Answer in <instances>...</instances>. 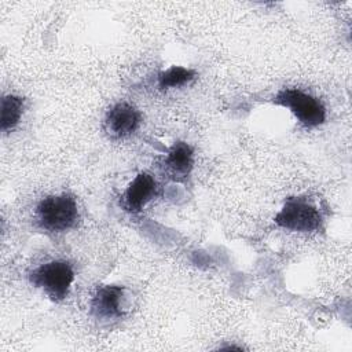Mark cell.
Here are the masks:
<instances>
[{
    "label": "cell",
    "mask_w": 352,
    "mask_h": 352,
    "mask_svg": "<svg viewBox=\"0 0 352 352\" xmlns=\"http://www.w3.org/2000/svg\"><path fill=\"white\" fill-rule=\"evenodd\" d=\"M37 224L50 232H63L76 226L78 208L76 198L70 194L48 195L36 208Z\"/></svg>",
    "instance_id": "obj_1"
},
{
    "label": "cell",
    "mask_w": 352,
    "mask_h": 352,
    "mask_svg": "<svg viewBox=\"0 0 352 352\" xmlns=\"http://www.w3.org/2000/svg\"><path fill=\"white\" fill-rule=\"evenodd\" d=\"M29 279L51 300L62 301L69 294L74 280V271L69 261L52 260L34 268L29 274Z\"/></svg>",
    "instance_id": "obj_2"
},
{
    "label": "cell",
    "mask_w": 352,
    "mask_h": 352,
    "mask_svg": "<svg viewBox=\"0 0 352 352\" xmlns=\"http://www.w3.org/2000/svg\"><path fill=\"white\" fill-rule=\"evenodd\" d=\"M274 102L289 109L307 128H315L324 122L326 110L319 99L297 88H285L276 94Z\"/></svg>",
    "instance_id": "obj_3"
},
{
    "label": "cell",
    "mask_w": 352,
    "mask_h": 352,
    "mask_svg": "<svg viewBox=\"0 0 352 352\" xmlns=\"http://www.w3.org/2000/svg\"><path fill=\"white\" fill-rule=\"evenodd\" d=\"M274 220L282 228L308 232L319 228L322 223V214L318 208L312 205L307 198L293 197L286 199Z\"/></svg>",
    "instance_id": "obj_4"
},
{
    "label": "cell",
    "mask_w": 352,
    "mask_h": 352,
    "mask_svg": "<svg viewBox=\"0 0 352 352\" xmlns=\"http://www.w3.org/2000/svg\"><path fill=\"white\" fill-rule=\"evenodd\" d=\"M140 124V113L126 102L116 103L106 114V132L114 138L121 139L132 135Z\"/></svg>",
    "instance_id": "obj_5"
},
{
    "label": "cell",
    "mask_w": 352,
    "mask_h": 352,
    "mask_svg": "<svg viewBox=\"0 0 352 352\" xmlns=\"http://www.w3.org/2000/svg\"><path fill=\"white\" fill-rule=\"evenodd\" d=\"M155 179L147 172H140L126 187L121 199V206L129 213H138L155 197Z\"/></svg>",
    "instance_id": "obj_6"
},
{
    "label": "cell",
    "mask_w": 352,
    "mask_h": 352,
    "mask_svg": "<svg viewBox=\"0 0 352 352\" xmlns=\"http://www.w3.org/2000/svg\"><path fill=\"white\" fill-rule=\"evenodd\" d=\"M124 287L106 285L98 287L91 300V312L99 319H118L122 316Z\"/></svg>",
    "instance_id": "obj_7"
},
{
    "label": "cell",
    "mask_w": 352,
    "mask_h": 352,
    "mask_svg": "<svg viewBox=\"0 0 352 352\" xmlns=\"http://www.w3.org/2000/svg\"><path fill=\"white\" fill-rule=\"evenodd\" d=\"M165 169L175 180L184 179L192 169V148L184 142L175 143L165 158Z\"/></svg>",
    "instance_id": "obj_8"
},
{
    "label": "cell",
    "mask_w": 352,
    "mask_h": 352,
    "mask_svg": "<svg viewBox=\"0 0 352 352\" xmlns=\"http://www.w3.org/2000/svg\"><path fill=\"white\" fill-rule=\"evenodd\" d=\"M23 113V99L16 95H6L1 99V120L0 126L3 132L14 129Z\"/></svg>",
    "instance_id": "obj_9"
},
{
    "label": "cell",
    "mask_w": 352,
    "mask_h": 352,
    "mask_svg": "<svg viewBox=\"0 0 352 352\" xmlns=\"http://www.w3.org/2000/svg\"><path fill=\"white\" fill-rule=\"evenodd\" d=\"M195 77V72L183 66H172L158 76V87L161 89L177 88L190 82Z\"/></svg>",
    "instance_id": "obj_10"
}]
</instances>
